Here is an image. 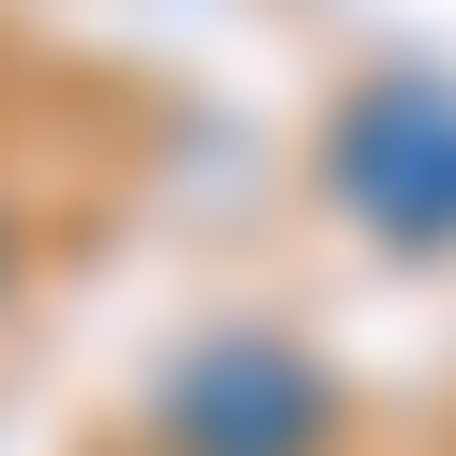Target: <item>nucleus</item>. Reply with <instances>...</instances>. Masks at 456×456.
<instances>
[{"label": "nucleus", "instance_id": "2", "mask_svg": "<svg viewBox=\"0 0 456 456\" xmlns=\"http://www.w3.org/2000/svg\"><path fill=\"white\" fill-rule=\"evenodd\" d=\"M305 426H320V395H305V365H274V350H213V365L183 380V441H198V456H305Z\"/></svg>", "mask_w": 456, "mask_h": 456}, {"label": "nucleus", "instance_id": "1", "mask_svg": "<svg viewBox=\"0 0 456 456\" xmlns=\"http://www.w3.org/2000/svg\"><path fill=\"white\" fill-rule=\"evenodd\" d=\"M335 183H350L365 228H395V244H456V92L441 77H380L335 122Z\"/></svg>", "mask_w": 456, "mask_h": 456}]
</instances>
